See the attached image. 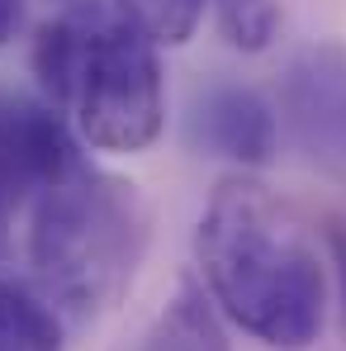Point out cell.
<instances>
[{
  "label": "cell",
  "mask_w": 346,
  "mask_h": 351,
  "mask_svg": "<svg viewBox=\"0 0 346 351\" xmlns=\"http://www.w3.org/2000/svg\"><path fill=\"white\" fill-rule=\"evenodd\" d=\"M195 261L242 332L275 351H308L328 313V271L299 209L261 180H223L195 228Z\"/></svg>",
  "instance_id": "obj_1"
},
{
  "label": "cell",
  "mask_w": 346,
  "mask_h": 351,
  "mask_svg": "<svg viewBox=\"0 0 346 351\" xmlns=\"http://www.w3.org/2000/svg\"><path fill=\"white\" fill-rule=\"evenodd\" d=\"M147 242V209L119 176L81 162L76 171L38 190L29 223V266L48 299L90 318L133 280Z\"/></svg>",
  "instance_id": "obj_2"
},
{
  "label": "cell",
  "mask_w": 346,
  "mask_h": 351,
  "mask_svg": "<svg viewBox=\"0 0 346 351\" xmlns=\"http://www.w3.org/2000/svg\"><path fill=\"white\" fill-rule=\"evenodd\" d=\"M71 110L81 138L100 152L152 147L166 123V86L157 48L133 29H123L119 19H100L86 43Z\"/></svg>",
  "instance_id": "obj_3"
},
{
  "label": "cell",
  "mask_w": 346,
  "mask_h": 351,
  "mask_svg": "<svg viewBox=\"0 0 346 351\" xmlns=\"http://www.w3.org/2000/svg\"><path fill=\"white\" fill-rule=\"evenodd\" d=\"M81 162L86 157L76 152V138L66 133L53 105H29V100L0 105V252L24 195L62 180Z\"/></svg>",
  "instance_id": "obj_4"
},
{
  "label": "cell",
  "mask_w": 346,
  "mask_h": 351,
  "mask_svg": "<svg viewBox=\"0 0 346 351\" xmlns=\"http://www.w3.org/2000/svg\"><path fill=\"white\" fill-rule=\"evenodd\" d=\"M195 138L237 167H266L275 157V114L247 86H214L195 105Z\"/></svg>",
  "instance_id": "obj_5"
},
{
  "label": "cell",
  "mask_w": 346,
  "mask_h": 351,
  "mask_svg": "<svg viewBox=\"0 0 346 351\" xmlns=\"http://www.w3.org/2000/svg\"><path fill=\"white\" fill-rule=\"evenodd\" d=\"M105 14H62V19L38 29V38H34V76H38L43 95L53 100V110L71 105L76 76H81V62H86V43H90V29Z\"/></svg>",
  "instance_id": "obj_6"
},
{
  "label": "cell",
  "mask_w": 346,
  "mask_h": 351,
  "mask_svg": "<svg viewBox=\"0 0 346 351\" xmlns=\"http://www.w3.org/2000/svg\"><path fill=\"white\" fill-rule=\"evenodd\" d=\"M0 351H62L58 313L34 290L0 276Z\"/></svg>",
  "instance_id": "obj_7"
},
{
  "label": "cell",
  "mask_w": 346,
  "mask_h": 351,
  "mask_svg": "<svg viewBox=\"0 0 346 351\" xmlns=\"http://www.w3.org/2000/svg\"><path fill=\"white\" fill-rule=\"evenodd\" d=\"M209 0H114V19L152 48H180L204 24Z\"/></svg>",
  "instance_id": "obj_8"
},
{
  "label": "cell",
  "mask_w": 346,
  "mask_h": 351,
  "mask_svg": "<svg viewBox=\"0 0 346 351\" xmlns=\"http://www.w3.org/2000/svg\"><path fill=\"white\" fill-rule=\"evenodd\" d=\"M214 14H219V29L232 48L242 53H261L271 48L275 29H280V10L275 0H209Z\"/></svg>",
  "instance_id": "obj_9"
},
{
  "label": "cell",
  "mask_w": 346,
  "mask_h": 351,
  "mask_svg": "<svg viewBox=\"0 0 346 351\" xmlns=\"http://www.w3.org/2000/svg\"><path fill=\"white\" fill-rule=\"evenodd\" d=\"M24 29V0H0V48Z\"/></svg>",
  "instance_id": "obj_10"
},
{
  "label": "cell",
  "mask_w": 346,
  "mask_h": 351,
  "mask_svg": "<svg viewBox=\"0 0 346 351\" xmlns=\"http://www.w3.org/2000/svg\"><path fill=\"white\" fill-rule=\"evenodd\" d=\"M66 14H100V0H62Z\"/></svg>",
  "instance_id": "obj_11"
}]
</instances>
